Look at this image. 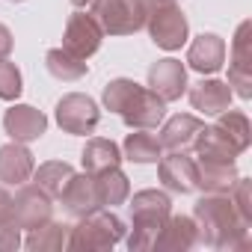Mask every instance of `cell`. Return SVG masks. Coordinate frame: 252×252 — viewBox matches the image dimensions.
Wrapping results in <instances>:
<instances>
[{"mask_svg": "<svg viewBox=\"0 0 252 252\" xmlns=\"http://www.w3.org/2000/svg\"><path fill=\"white\" fill-rule=\"evenodd\" d=\"M199 243L211 249H246L249 222L237 214L228 193H205L193 208Z\"/></svg>", "mask_w": 252, "mask_h": 252, "instance_id": "1", "label": "cell"}, {"mask_svg": "<svg viewBox=\"0 0 252 252\" xmlns=\"http://www.w3.org/2000/svg\"><path fill=\"white\" fill-rule=\"evenodd\" d=\"M104 107L116 113L128 128H146V131L158 128L166 116V101L128 77H116L104 86Z\"/></svg>", "mask_w": 252, "mask_h": 252, "instance_id": "2", "label": "cell"}, {"mask_svg": "<svg viewBox=\"0 0 252 252\" xmlns=\"http://www.w3.org/2000/svg\"><path fill=\"white\" fill-rule=\"evenodd\" d=\"M128 208H131V237H128L131 252L152 249L172 214V199L163 190H140L134 193Z\"/></svg>", "mask_w": 252, "mask_h": 252, "instance_id": "3", "label": "cell"}, {"mask_svg": "<svg viewBox=\"0 0 252 252\" xmlns=\"http://www.w3.org/2000/svg\"><path fill=\"white\" fill-rule=\"evenodd\" d=\"M122 237H125V222L113 211L98 208V211L80 217V225H74L68 231L65 249H71V252H104V249H113Z\"/></svg>", "mask_w": 252, "mask_h": 252, "instance_id": "4", "label": "cell"}, {"mask_svg": "<svg viewBox=\"0 0 252 252\" xmlns=\"http://www.w3.org/2000/svg\"><path fill=\"white\" fill-rule=\"evenodd\" d=\"M146 6V27L155 39L158 48L163 51H178L187 42V18L178 9L175 0H143Z\"/></svg>", "mask_w": 252, "mask_h": 252, "instance_id": "5", "label": "cell"}, {"mask_svg": "<svg viewBox=\"0 0 252 252\" xmlns=\"http://www.w3.org/2000/svg\"><path fill=\"white\" fill-rule=\"evenodd\" d=\"M95 18L104 33L110 36H131L146 27V6L143 0H95Z\"/></svg>", "mask_w": 252, "mask_h": 252, "instance_id": "6", "label": "cell"}, {"mask_svg": "<svg viewBox=\"0 0 252 252\" xmlns=\"http://www.w3.org/2000/svg\"><path fill=\"white\" fill-rule=\"evenodd\" d=\"M101 122V110L98 104L83 95V92H68L60 98L57 104V125L65 131V134H74V137H86L98 128Z\"/></svg>", "mask_w": 252, "mask_h": 252, "instance_id": "7", "label": "cell"}, {"mask_svg": "<svg viewBox=\"0 0 252 252\" xmlns=\"http://www.w3.org/2000/svg\"><path fill=\"white\" fill-rule=\"evenodd\" d=\"M228 86L240 98H252V21H243L231 42Z\"/></svg>", "mask_w": 252, "mask_h": 252, "instance_id": "8", "label": "cell"}, {"mask_svg": "<svg viewBox=\"0 0 252 252\" xmlns=\"http://www.w3.org/2000/svg\"><path fill=\"white\" fill-rule=\"evenodd\" d=\"M101 39H104V30L98 24V18L92 12H83L77 9L68 24H65V33H63V48L80 60H89L98 48H101Z\"/></svg>", "mask_w": 252, "mask_h": 252, "instance_id": "9", "label": "cell"}, {"mask_svg": "<svg viewBox=\"0 0 252 252\" xmlns=\"http://www.w3.org/2000/svg\"><path fill=\"white\" fill-rule=\"evenodd\" d=\"M51 214H54L51 196H48L42 187H36V184H30V187L21 184L18 196L12 199V222H15L18 228L30 231V228L45 225V222L51 220Z\"/></svg>", "mask_w": 252, "mask_h": 252, "instance_id": "10", "label": "cell"}, {"mask_svg": "<svg viewBox=\"0 0 252 252\" xmlns=\"http://www.w3.org/2000/svg\"><path fill=\"white\" fill-rule=\"evenodd\" d=\"M158 175H160L163 187L172 190V193H193V190H199L196 187V160L190 158V152L160 155Z\"/></svg>", "mask_w": 252, "mask_h": 252, "instance_id": "11", "label": "cell"}, {"mask_svg": "<svg viewBox=\"0 0 252 252\" xmlns=\"http://www.w3.org/2000/svg\"><path fill=\"white\" fill-rule=\"evenodd\" d=\"M60 202H63V208H65V214H71V217H86V214H92V211H98V208H104L101 205V196H98V184H95V175H89V172H83V175H71V181L65 184V190L60 193Z\"/></svg>", "mask_w": 252, "mask_h": 252, "instance_id": "12", "label": "cell"}, {"mask_svg": "<svg viewBox=\"0 0 252 252\" xmlns=\"http://www.w3.org/2000/svg\"><path fill=\"white\" fill-rule=\"evenodd\" d=\"M3 128L15 143H33L48 131V116L30 104H15L3 116Z\"/></svg>", "mask_w": 252, "mask_h": 252, "instance_id": "13", "label": "cell"}, {"mask_svg": "<svg viewBox=\"0 0 252 252\" xmlns=\"http://www.w3.org/2000/svg\"><path fill=\"white\" fill-rule=\"evenodd\" d=\"M149 89L163 101H178L187 92V68L181 65V60H158L149 68Z\"/></svg>", "mask_w": 252, "mask_h": 252, "instance_id": "14", "label": "cell"}, {"mask_svg": "<svg viewBox=\"0 0 252 252\" xmlns=\"http://www.w3.org/2000/svg\"><path fill=\"white\" fill-rule=\"evenodd\" d=\"M33 155L27 152L24 143H9V146H0V184L3 187H21L33 178Z\"/></svg>", "mask_w": 252, "mask_h": 252, "instance_id": "15", "label": "cell"}, {"mask_svg": "<svg viewBox=\"0 0 252 252\" xmlns=\"http://www.w3.org/2000/svg\"><path fill=\"white\" fill-rule=\"evenodd\" d=\"M225 63V42L214 33H202L199 39H193L190 51H187V65L199 74H217Z\"/></svg>", "mask_w": 252, "mask_h": 252, "instance_id": "16", "label": "cell"}, {"mask_svg": "<svg viewBox=\"0 0 252 252\" xmlns=\"http://www.w3.org/2000/svg\"><path fill=\"white\" fill-rule=\"evenodd\" d=\"M202 128H205L202 119H196V116H190V113H178V116H172V119L163 125V131H160V146H163L166 152H190L193 143H196V137L202 134Z\"/></svg>", "mask_w": 252, "mask_h": 252, "instance_id": "17", "label": "cell"}, {"mask_svg": "<svg viewBox=\"0 0 252 252\" xmlns=\"http://www.w3.org/2000/svg\"><path fill=\"white\" fill-rule=\"evenodd\" d=\"M199 243V231H196V222L193 217H172L166 220V225L160 228L158 240L152 249H163V252H184L190 246Z\"/></svg>", "mask_w": 252, "mask_h": 252, "instance_id": "18", "label": "cell"}, {"mask_svg": "<svg viewBox=\"0 0 252 252\" xmlns=\"http://www.w3.org/2000/svg\"><path fill=\"white\" fill-rule=\"evenodd\" d=\"M231 95H234L231 86L222 80H199L190 89V104H193V110H199L205 116H220L222 110H228Z\"/></svg>", "mask_w": 252, "mask_h": 252, "instance_id": "19", "label": "cell"}, {"mask_svg": "<svg viewBox=\"0 0 252 252\" xmlns=\"http://www.w3.org/2000/svg\"><path fill=\"white\" fill-rule=\"evenodd\" d=\"M193 152H196V158L199 160H220V163H234V158L240 155L234 146H231V140L217 128V125H205L202 128V134L196 137V143H193Z\"/></svg>", "mask_w": 252, "mask_h": 252, "instance_id": "20", "label": "cell"}, {"mask_svg": "<svg viewBox=\"0 0 252 252\" xmlns=\"http://www.w3.org/2000/svg\"><path fill=\"white\" fill-rule=\"evenodd\" d=\"M234 163H220V160H199L196 163V187L205 193H228L237 181Z\"/></svg>", "mask_w": 252, "mask_h": 252, "instance_id": "21", "label": "cell"}, {"mask_svg": "<svg viewBox=\"0 0 252 252\" xmlns=\"http://www.w3.org/2000/svg\"><path fill=\"white\" fill-rule=\"evenodd\" d=\"M80 160H83V172L98 175V172H104V169H110V166H119V163H122V152H119V146H116L113 140L92 137V140L86 143Z\"/></svg>", "mask_w": 252, "mask_h": 252, "instance_id": "22", "label": "cell"}, {"mask_svg": "<svg viewBox=\"0 0 252 252\" xmlns=\"http://www.w3.org/2000/svg\"><path fill=\"white\" fill-rule=\"evenodd\" d=\"M95 184H98V196H101V205L104 208H116L122 202H128V196H131L128 175H125L119 166H110V169L98 172L95 175Z\"/></svg>", "mask_w": 252, "mask_h": 252, "instance_id": "23", "label": "cell"}, {"mask_svg": "<svg viewBox=\"0 0 252 252\" xmlns=\"http://www.w3.org/2000/svg\"><path fill=\"white\" fill-rule=\"evenodd\" d=\"M71 175H74L71 163H65V160H48L39 169H33V184L42 187L51 199H60V193L65 190V184L71 181Z\"/></svg>", "mask_w": 252, "mask_h": 252, "instance_id": "24", "label": "cell"}, {"mask_svg": "<svg viewBox=\"0 0 252 252\" xmlns=\"http://www.w3.org/2000/svg\"><path fill=\"white\" fill-rule=\"evenodd\" d=\"M68 231H71V225H65V222H45V225H39V228H30V234H27V240H21L27 249H33V252H57V249H65V243H68Z\"/></svg>", "mask_w": 252, "mask_h": 252, "instance_id": "25", "label": "cell"}, {"mask_svg": "<svg viewBox=\"0 0 252 252\" xmlns=\"http://www.w3.org/2000/svg\"><path fill=\"white\" fill-rule=\"evenodd\" d=\"M163 155V146L158 137H152L146 128H134V134L125 137V158L131 163H158Z\"/></svg>", "mask_w": 252, "mask_h": 252, "instance_id": "26", "label": "cell"}, {"mask_svg": "<svg viewBox=\"0 0 252 252\" xmlns=\"http://www.w3.org/2000/svg\"><path fill=\"white\" fill-rule=\"evenodd\" d=\"M217 128L231 140V146H234L240 155L249 149V143H252V128H249L246 113H240V110H222V113L217 116Z\"/></svg>", "mask_w": 252, "mask_h": 252, "instance_id": "27", "label": "cell"}, {"mask_svg": "<svg viewBox=\"0 0 252 252\" xmlns=\"http://www.w3.org/2000/svg\"><path fill=\"white\" fill-rule=\"evenodd\" d=\"M45 63H48V71H51L57 80H68V83H71V80H80V77L89 71L86 60L68 54L65 48H54V51H48Z\"/></svg>", "mask_w": 252, "mask_h": 252, "instance_id": "28", "label": "cell"}, {"mask_svg": "<svg viewBox=\"0 0 252 252\" xmlns=\"http://www.w3.org/2000/svg\"><path fill=\"white\" fill-rule=\"evenodd\" d=\"M21 71L15 63L9 60H0V98L3 101H15L21 95Z\"/></svg>", "mask_w": 252, "mask_h": 252, "instance_id": "29", "label": "cell"}, {"mask_svg": "<svg viewBox=\"0 0 252 252\" xmlns=\"http://www.w3.org/2000/svg\"><path fill=\"white\" fill-rule=\"evenodd\" d=\"M228 196H231V205L237 208V214L252 225V184L246 178H237L234 187L228 190Z\"/></svg>", "mask_w": 252, "mask_h": 252, "instance_id": "30", "label": "cell"}, {"mask_svg": "<svg viewBox=\"0 0 252 252\" xmlns=\"http://www.w3.org/2000/svg\"><path fill=\"white\" fill-rule=\"evenodd\" d=\"M18 246H21V228L15 222L0 225V252H12Z\"/></svg>", "mask_w": 252, "mask_h": 252, "instance_id": "31", "label": "cell"}, {"mask_svg": "<svg viewBox=\"0 0 252 252\" xmlns=\"http://www.w3.org/2000/svg\"><path fill=\"white\" fill-rule=\"evenodd\" d=\"M6 222H12V196L0 184V225H6Z\"/></svg>", "mask_w": 252, "mask_h": 252, "instance_id": "32", "label": "cell"}, {"mask_svg": "<svg viewBox=\"0 0 252 252\" xmlns=\"http://www.w3.org/2000/svg\"><path fill=\"white\" fill-rule=\"evenodd\" d=\"M12 48H15V39H12L9 27H6V24H0V60H6V57L12 54Z\"/></svg>", "mask_w": 252, "mask_h": 252, "instance_id": "33", "label": "cell"}, {"mask_svg": "<svg viewBox=\"0 0 252 252\" xmlns=\"http://www.w3.org/2000/svg\"><path fill=\"white\" fill-rule=\"evenodd\" d=\"M71 3H74L77 9H86V6H92V3H95V0H71Z\"/></svg>", "mask_w": 252, "mask_h": 252, "instance_id": "34", "label": "cell"}, {"mask_svg": "<svg viewBox=\"0 0 252 252\" xmlns=\"http://www.w3.org/2000/svg\"><path fill=\"white\" fill-rule=\"evenodd\" d=\"M12 3H21V0H12Z\"/></svg>", "mask_w": 252, "mask_h": 252, "instance_id": "35", "label": "cell"}]
</instances>
